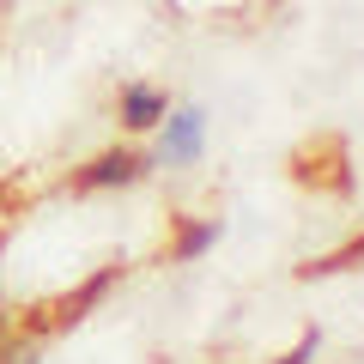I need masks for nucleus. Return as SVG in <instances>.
Returning <instances> with one entry per match:
<instances>
[{
  "instance_id": "3",
  "label": "nucleus",
  "mask_w": 364,
  "mask_h": 364,
  "mask_svg": "<svg viewBox=\"0 0 364 364\" xmlns=\"http://www.w3.org/2000/svg\"><path fill=\"white\" fill-rule=\"evenodd\" d=\"M170 116V97L158 85H122V104H116V122H122V134H152L158 122Z\"/></svg>"
},
{
  "instance_id": "6",
  "label": "nucleus",
  "mask_w": 364,
  "mask_h": 364,
  "mask_svg": "<svg viewBox=\"0 0 364 364\" xmlns=\"http://www.w3.org/2000/svg\"><path fill=\"white\" fill-rule=\"evenodd\" d=\"M13 364H37V352H31V346H25V352H18V358H13Z\"/></svg>"
},
{
  "instance_id": "2",
  "label": "nucleus",
  "mask_w": 364,
  "mask_h": 364,
  "mask_svg": "<svg viewBox=\"0 0 364 364\" xmlns=\"http://www.w3.org/2000/svg\"><path fill=\"white\" fill-rule=\"evenodd\" d=\"M146 158L140 152H128V146H109V152H97L85 170H79V188H128V182H140L146 176Z\"/></svg>"
},
{
  "instance_id": "4",
  "label": "nucleus",
  "mask_w": 364,
  "mask_h": 364,
  "mask_svg": "<svg viewBox=\"0 0 364 364\" xmlns=\"http://www.w3.org/2000/svg\"><path fill=\"white\" fill-rule=\"evenodd\" d=\"M225 237V225L219 219H182V231H176V249H170V261H195V255H207L213 243H219Z\"/></svg>"
},
{
  "instance_id": "5",
  "label": "nucleus",
  "mask_w": 364,
  "mask_h": 364,
  "mask_svg": "<svg viewBox=\"0 0 364 364\" xmlns=\"http://www.w3.org/2000/svg\"><path fill=\"white\" fill-rule=\"evenodd\" d=\"M316 352H322V328H310V334H304L298 346H291V352H279V358H273V364H310Z\"/></svg>"
},
{
  "instance_id": "1",
  "label": "nucleus",
  "mask_w": 364,
  "mask_h": 364,
  "mask_svg": "<svg viewBox=\"0 0 364 364\" xmlns=\"http://www.w3.org/2000/svg\"><path fill=\"white\" fill-rule=\"evenodd\" d=\"M200 146H207V109L182 104L152 128V158H146V164H195Z\"/></svg>"
}]
</instances>
